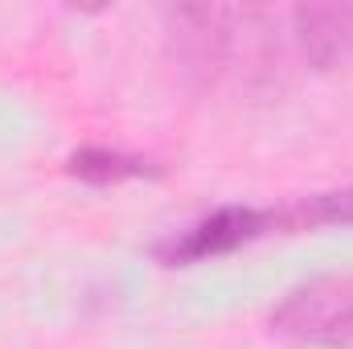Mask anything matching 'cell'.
<instances>
[{
  "instance_id": "obj_2",
  "label": "cell",
  "mask_w": 353,
  "mask_h": 349,
  "mask_svg": "<svg viewBox=\"0 0 353 349\" xmlns=\"http://www.w3.org/2000/svg\"><path fill=\"white\" fill-rule=\"evenodd\" d=\"M271 329L316 349H353V275H321L283 296Z\"/></svg>"
},
{
  "instance_id": "obj_1",
  "label": "cell",
  "mask_w": 353,
  "mask_h": 349,
  "mask_svg": "<svg viewBox=\"0 0 353 349\" xmlns=\"http://www.w3.org/2000/svg\"><path fill=\"white\" fill-rule=\"evenodd\" d=\"M169 46L193 87L243 83L247 90H275L283 79L279 12L230 4H181L169 12Z\"/></svg>"
},
{
  "instance_id": "obj_4",
  "label": "cell",
  "mask_w": 353,
  "mask_h": 349,
  "mask_svg": "<svg viewBox=\"0 0 353 349\" xmlns=\"http://www.w3.org/2000/svg\"><path fill=\"white\" fill-rule=\"evenodd\" d=\"M292 37L308 66L333 70L353 58V4H300L292 8Z\"/></svg>"
},
{
  "instance_id": "obj_5",
  "label": "cell",
  "mask_w": 353,
  "mask_h": 349,
  "mask_svg": "<svg viewBox=\"0 0 353 349\" xmlns=\"http://www.w3.org/2000/svg\"><path fill=\"white\" fill-rule=\"evenodd\" d=\"M66 173L87 181V185H119L132 177H152L157 165L132 152H115V148H79L66 161Z\"/></svg>"
},
{
  "instance_id": "obj_6",
  "label": "cell",
  "mask_w": 353,
  "mask_h": 349,
  "mask_svg": "<svg viewBox=\"0 0 353 349\" xmlns=\"http://www.w3.org/2000/svg\"><path fill=\"white\" fill-rule=\"evenodd\" d=\"M353 226V185L345 189H329V193H312L304 201H296L292 210L275 214V226Z\"/></svg>"
},
{
  "instance_id": "obj_3",
  "label": "cell",
  "mask_w": 353,
  "mask_h": 349,
  "mask_svg": "<svg viewBox=\"0 0 353 349\" xmlns=\"http://www.w3.org/2000/svg\"><path fill=\"white\" fill-rule=\"evenodd\" d=\"M275 226V210H255V206H222L210 218L193 222L189 230L173 235L169 243L157 247V259L165 267H181V263H197V259H214L226 255L251 239H259Z\"/></svg>"
}]
</instances>
